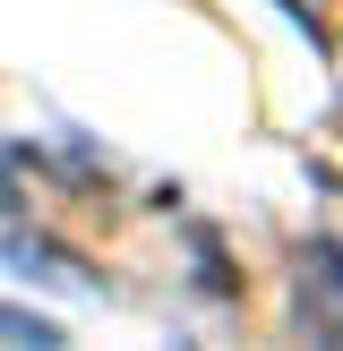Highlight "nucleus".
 <instances>
[{"label": "nucleus", "instance_id": "nucleus-1", "mask_svg": "<svg viewBox=\"0 0 343 351\" xmlns=\"http://www.w3.org/2000/svg\"><path fill=\"white\" fill-rule=\"evenodd\" d=\"M309 266H318V274L300 283V317H309V335H335V343H343V249L318 240Z\"/></svg>", "mask_w": 343, "mask_h": 351}, {"label": "nucleus", "instance_id": "nucleus-2", "mask_svg": "<svg viewBox=\"0 0 343 351\" xmlns=\"http://www.w3.org/2000/svg\"><path fill=\"white\" fill-rule=\"evenodd\" d=\"M0 343H60V326L34 317V308H9V300H0Z\"/></svg>", "mask_w": 343, "mask_h": 351}]
</instances>
